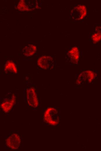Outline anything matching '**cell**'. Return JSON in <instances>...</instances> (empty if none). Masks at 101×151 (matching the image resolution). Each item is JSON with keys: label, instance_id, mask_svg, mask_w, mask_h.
Listing matches in <instances>:
<instances>
[{"label": "cell", "instance_id": "6da1fadb", "mask_svg": "<svg viewBox=\"0 0 101 151\" xmlns=\"http://www.w3.org/2000/svg\"><path fill=\"white\" fill-rule=\"evenodd\" d=\"M57 113L58 112L56 109L53 107L48 108L44 113V120L49 124L55 125L59 121Z\"/></svg>", "mask_w": 101, "mask_h": 151}, {"label": "cell", "instance_id": "7a4b0ae2", "mask_svg": "<svg viewBox=\"0 0 101 151\" xmlns=\"http://www.w3.org/2000/svg\"><path fill=\"white\" fill-rule=\"evenodd\" d=\"M87 14L86 6L79 5L74 6L71 10V15L72 19L79 21L83 19Z\"/></svg>", "mask_w": 101, "mask_h": 151}, {"label": "cell", "instance_id": "3957f363", "mask_svg": "<svg viewBox=\"0 0 101 151\" xmlns=\"http://www.w3.org/2000/svg\"><path fill=\"white\" fill-rule=\"evenodd\" d=\"M54 60L50 56H43L38 58L37 64L40 68L44 69H52L54 66Z\"/></svg>", "mask_w": 101, "mask_h": 151}, {"label": "cell", "instance_id": "277c9868", "mask_svg": "<svg viewBox=\"0 0 101 151\" xmlns=\"http://www.w3.org/2000/svg\"><path fill=\"white\" fill-rule=\"evenodd\" d=\"M26 96L28 105L33 107H36L38 105V101L35 89L32 87L26 89Z\"/></svg>", "mask_w": 101, "mask_h": 151}, {"label": "cell", "instance_id": "5b68a950", "mask_svg": "<svg viewBox=\"0 0 101 151\" xmlns=\"http://www.w3.org/2000/svg\"><path fill=\"white\" fill-rule=\"evenodd\" d=\"M95 73L91 71H86L82 72L79 76L77 80V84L80 85L88 81L90 83L95 77Z\"/></svg>", "mask_w": 101, "mask_h": 151}, {"label": "cell", "instance_id": "8992f818", "mask_svg": "<svg viewBox=\"0 0 101 151\" xmlns=\"http://www.w3.org/2000/svg\"><path fill=\"white\" fill-rule=\"evenodd\" d=\"M20 142L21 140L19 136L16 133H13L7 139L6 145L11 149L16 150L19 147Z\"/></svg>", "mask_w": 101, "mask_h": 151}, {"label": "cell", "instance_id": "52a82bcc", "mask_svg": "<svg viewBox=\"0 0 101 151\" xmlns=\"http://www.w3.org/2000/svg\"><path fill=\"white\" fill-rule=\"evenodd\" d=\"M80 57V52L78 48L74 46L71 48L67 53V58L69 62L76 64L77 63Z\"/></svg>", "mask_w": 101, "mask_h": 151}, {"label": "cell", "instance_id": "ba28073f", "mask_svg": "<svg viewBox=\"0 0 101 151\" xmlns=\"http://www.w3.org/2000/svg\"><path fill=\"white\" fill-rule=\"evenodd\" d=\"M16 97L14 94L8 98L6 99L1 104V107L5 112H9L15 103Z\"/></svg>", "mask_w": 101, "mask_h": 151}, {"label": "cell", "instance_id": "9c48e42d", "mask_svg": "<svg viewBox=\"0 0 101 151\" xmlns=\"http://www.w3.org/2000/svg\"><path fill=\"white\" fill-rule=\"evenodd\" d=\"M17 69L15 63L12 60L7 61L4 66L5 72L8 74H15L17 72Z\"/></svg>", "mask_w": 101, "mask_h": 151}, {"label": "cell", "instance_id": "30bf717a", "mask_svg": "<svg viewBox=\"0 0 101 151\" xmlns=\"http://www.w3.org/2000/svg\"><path fill=\"white\" fill-rule=\"evenodd\" d=\"M37 46L34 44H29L25 46L22 50L23 55L26 57L33 55L36 52Z\"/></svg>", "mask_w": 101, "mask_h": 151}, {"label": "cell", "instance_id": "8fae6325", "mask_svg": "<svg viewBox=\"0 0 101 151\" xmlns=\"http://www.w3.org/2000/svg\"><path fill=\"white\" fill-rule=\"evenodd\" d=\"M91 39L95 44L101 40V27L97 26L95 27L94 32L91 36Z\"/></svg>", "mask_w": 101, "mask_h": 151}, {"label": "cell", "instance_id": "7c38bea8", "mask_svg": "<svg viewBox=\"0 0 101 151\" xmlns=\"http://www.w3.org/2000/svg\"><path fill=\"white\" fill-rule=\"evenodd\" d=\"M17 8L21 11H28V8L24 0H20L19 3Z\"/></svg>", "mask_w": 101, "mask_h": 151}]
</instances>
